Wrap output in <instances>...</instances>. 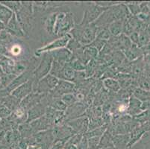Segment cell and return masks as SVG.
<instances>
[{
  "mask_svg": "<svg viewBox=\"0 0 150 149\" xmlns=\"http://www.w3.org/2000/svg\"><path fill=\"white\" fill-rule=\"evenodd\" d=\"M129 14V11L126 5L123 4L114 5L108 7L107 9L93 23L96 27L109 26V25L117 20H126Z\"/></svg>",
  "mask_w": 150,
  "mask_h": 149,
  "instance_id": "1",
  "label": "cell"
},
{
  "mask_svg": "<svg viewBox=\"0 0 150 149\" xmlns=\"http://www.w3.org/2000/svg\"><path fill=\"white\" fill-rule=\"evenodd\" d=\"M96 30L97 27L93 23L91 24L80 23L79 24L75 25V27L69 34L73 39L76 40L83 46H85L91 44L95 40Z\"/></svg>",
  "mask_w": 150,
  "mask_h": 149,
  "instance_id": "2",
  "label": "cell"
},
{
  "mask_svg": "<svg viewBox=\"0 0 150 149\" xmlns=\"http://www.w3.org/2000/svg\"><path fill=\"white\" fill-rule=\"evenodd\" d=\"M75 27L73 13L70 12H58L54 25V35L61 37L68 35Z\"/></svg>",
  "mask_w": 150,
  "mask_h": 149,
  "instance_id": "3",
  "label": "cell"
},
{
  "mask_svg": "<svg viewBox=\"0 0 150 149\" xmlns=\"http://www.w3.org/2000/svg\"><path fill=\"white\" fill-rule=\"evenodd\" d=\"M42 55L43 57L34 72L33 77L35 78L34 84H37L39 81L46 77L50 73L51 71L52 66L54 61L52 55L50 54V52H44L42 54Z\"/></svg>",
  "mask_w": 150,
  "mask_h": 149,
  "instance_id": "4",
  "label": "cell"
},
{
  "mask_svg": "<svg viewBox=\"0 0 150 149\" xmlns=\"http://www.w3.org/2000/svg\"><path fill=\"white\" fill-rule=\"evenodd\" d=\"M58 82L59 79L50 73L46 77L39 81L37 84H34L33 92L47 94L56 87Z\"/></svg>",
  "mask_w": 150,
  "mask_h": 149,
  "instance_id": "5",
  "label": "cell"
},
{
  "mask_svg": "<svg viewBox=\"0 0 150 149\" xmlns=\"http://www.w3.org/2000/svg\"><path fill=\"white\" fill-rule=\"evenodd\" d=\"M71 38H72V36H71L70 34H68V35L61 37H58L55 40H53L51 43L45 45L44 46L40 48V49H38L36 52H35V55L38 57V56H40L44 52H50L54 51V50H57V49L67 47Z\"/></svg>",
  "mask_w": 150,
  "mask_h": 149,
  "instance_id": "6",
  "label": "cell"
},
{
  "mask_svg": "<svg viewBox=\"0 0 150 149\" xmlns=\"http://www.w3.org/2000/svg\"><path fill=\"white\" fill-rule=\"evenodd\" d=\"M108 8V7L101 6L98 4L92 3L85 11L81 23L84 24H91L96 21L102 13Z\"/></svg>",
  "mask_w": 150,
  "mask_h": 149,
  "instance_id": "7",
  "label": "cell"
},
{
  "mask_svg": "<svg viewBox=\"0 0 150 149\" xmlns=\"http://www.w3.org/2000/svg\"><path fill=\"white\" fill-rule=\"evenodd\" d=\"M75 87H76V85L73 82L64 80H59V82L56 87L49 93L48 96L51 97V98H61L65 94L73 93Z\"/></svg>",
  "mask_w": 150,
  "mask_h": 149,
  "instance_id": "8",
  "label": "cell"
},
{
  "mask_svg": "<svg viewBox=\"0 0 150 149\" xmlns=\"http://www.w3.org/2000/svg\"><path fill=\"white\" fill-rule=\"evenodd\" d=\"M49 107L48 100L47 98H44L40 103L38 104L33 107L30 110L29 113H28V121H33L35 120L41 118L46 114V111L47 107Z\"/></svg>",
  "mask_w": 150,
  "mask_h": 149,
  "instance_id": "9",
  "label": "cell"
},
{
  "mask_svg": "<svg viewBox=\"0 0 150 149\" xmlns=\"http://www.w3.org/2000/svg\"><path fill=\"white\" fill-rule=\"evenodd\" d=\"M50 52L52 55L54 61L61 63L62 64H69L74 59V56H73V53L66 47L57 49V50H54L52 52Z\"/></svg>",
  "mask_w": 150,
  "mask_h": 149,
  "instance_id": "10",
  "label": "cell"
},
{
  "mask_svg": "<svg viewBox=\"0 0 150 149\" xmlns=\"http://www.w3.org/2000/svg\"><path fill=\"white\" fill-rule=\"evenodd\" d=\"M89 120L87 117L76 119L73 121H69L67 125L76 132L82 133L89 128Z\"/></svg>",
  "mask_w": 150,
  "mask_h": 149,
  "instance_id": "11",
  "label": "cell"
},
{
  "mask_svg": "<svg viewBox=\"0 0 150 149\" xmlns=\"http://www.w3.org/2000/svg\"><path fill=\"white\" fill-rule=\"evenodd\" d=\"M85 111V107L84 105L81 103H76L72 106L68 107L66 111V117L70 119L79 117Z\"/></svg>",
  "mask_w": 150,
  "mask_h": 149,
  "instance_id": "12",
  "label": "cell"
},
{
  "mask_svg": "<svg viewBox=\"0 0 150 149\" xmlns=\"http://www.w3.org/2000/svg\"><path fill=\"white\" fill-rule=\"evenodd\" d=\"M58 12H55V13L49 15L43 22L44 29L49 35H54V25H55V23H56V18L57 16H58Z\"/></svg>",
  "mask_w": 150,
  "mask_h": 149,
  "instance_id": "13",
  "label": "cell"
},
{
  "mask_svg": "<svg viewBox=\"0 0 150 149\" xmlns=\"http://www.w3.org/2000/svg\"><path fill=\"white\" fill-rule=\"evenodd\" d=\"M34 83H35V78L34 77H32L26 83L23 84L17 90V95L18 96V98H24L33 92Z\"/></svg>",
  "mask_w": 150,
  "mask_h": 149,
  "instance_id": "14",
  "label": "cell"
},
{
  "mask_svg": "<svg viewBox=\"0 0 150 149\" xmlns=\"http://www.w3.org/2000/svg\"><path fill=\"white\" fill-rule=\"evenodd\" d=\"M127 20V19H126ZM126 20H120L114 22L109 25L108 30L111 35L114 37H117L123 31L124 25Z\"/></svg>",
  "mask_w": 150,
  "mask_h": 149,
  "instance_id": "15",
  "label": "cell"
},
{
  "mask_svg": "<svg viewBox=\"0 0 150 149\" xmlns=\"http://www.w3.org/2000/svg\"><path fill=\"white\" fill-rule=\"evenodd\" d=\"M123 52L128 59L130 60V61H134L141 54V51L134 44L133 46L132 45L130 48L125 49Z\"/></svg>",
  "mask_w": 150,
  "mask_h": 149,
  "instance_id": "16",
  "label": "cell"
},
{
  "mask_svg": "<svg viewBox=\"0 0 150 149\" xmlns=\"http://www.w3.org/2000/svg\"><path fill=\"white\" fill-rule=\"evenodd\" d=\"M103 84L108 90H111L113 92H118L120 90L119 82L114 78L105 79L103 81Z\"/></svg>",
  "mask_w": 150,
  "mask_h": 149,
  "instance_id": "17",
  "label": "cell"
},
{
  "mask_svg": "<svg viewBox=\"0 0 150 149\" xmlns=\"http://www.w3.org/2000/svg\"><path fill=\"white\" fill-rule=\"evenodd\" d=\"M61 100L67 106V107L69 106H72V105H73L77 102L76 96L72 93H68L64 95L61 97Z\"/></svg>",
  "mask_w": 150,
  "mask_h": 149,
  "instance_id": "18",
  "label": "cell"
},
{
  "mask_svg": "<svg viewBox=\"0 0 150 149\" xmlns=\"http://www.w3.org/2000/svg\"><path fill=\"white\" fill-rule=\"evenodd\" d=\"M143 70L146 78L150 77V54H146L144 57L143 61Z\"/></svg>",
  "mask_w": 150,
  "mask_h": 149,
  "instance_id": "19",
  "label": "cell"
},
{
  "mask_svg": "<svg viewBox=\"0 0 150 149\" xmlns=\"http://www.w3.org/2000/svg\"><path fill=\"white\" fill-rule=\"evenodd\" d=\"M134 119H137V121H141V123L146 122L150 119V110H146L145 112H143V113L137 115L135 116Z\"/></svg>",
  "mask_w": 150,
  "mask_h": 149,
  "instance_id": "20",
  "label": "cell"
},
{
  "mask_svg": "<svg viewBox=\"0 0 150 149\" xmlns=\"http://www.w3.org/2000/svg\"><path fill=\"white\" fill-rule=\"evenodd\" d=\"M106 43H107V41L106 40H103L96 38L95 40H94L91 44H90V46H93V47L94 48H96L98 51L100 52L102 51V49L105 47Z\"/></svg>",
  "mask_w": 150,
  "mask_h": 149,
  "instance_id": "21",
  "label": "cell"
},
{
  "mask_svg": "<svg viewBox=\"0 0 150 149\" xmlns=\"http://www.w3.org/2000/svg\"><path fill=\"white\" fill-rule=\"evenodd\" d=\"M11 52L13 56H19L23 52V48L20 45L16 44L12 46L11 49Z\"/></svg>",
  "mask_w": 150,
  "mask_h": 149,
  "instance_id": "22",
  "label": "cell"
}]
</instances>
